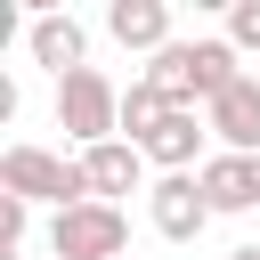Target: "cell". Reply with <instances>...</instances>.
<instances>
[{"mask_svg":"<svg viewBox=\"0 0 260 260\" xmlns=\"http://www.w3.org/2000/svg\"><path fill=\"white\" fill-rule=\"evenodd\" d=\"M252 187H260V154H252Z\"/></svg>","mask_w":260,"mask_h":260,"instance_id":"cell-16","label":"cell"},{"mask_svg":"<svg viewBox=\"0 0 260 260\" xmlns=\"http://www.w3.org/2000/svg\"><path fill=\"white\" fill-rule=\"evenodd\" d=\"M195 187H203L211 219H236V211H260V187H252V154H219V146H211V162L195 171Z\"/></svg>","mask_w":260,"mask_h":260,"instance_id":"cell-11","label":"cell"},{"mask_svg":"<svg viewBox=\"0 0 260 260\" xmlns=\"http://www.w3.org/2000/svg\"><path fill=\"white\" fill-rule=\"evenodd\" d=\"M49 252L57 260H130V211L122 203H73L49 219Z\"/></svg>","mask_w":260,"mask_h":260,"instance_id":"cell-4","label":"cell"},{"mask_svg":"<svg viewBox=\"0 0 260 260\" xmlns=\"http://www.w3.org/2000/svg\"><path fill=\"white\" fill-rule=\"evenodd\" d=\"M24 49H32V65H49V73L65 81V73L89 65V24H81L73 8H41V16L24 24Z\"/></svg>","mask_w":260,"mask_h":260,"instance_id":"cell-6","label":"cell"},{"mask_svg":"<svg viewBox=\"0 0 260 260\" xmlns=\"http://www.w3.org/2000/svg\"><path fill=\"white\" fill-rule=\"evenodd\" d=\"M81 171H89V195H98V203H122V195H146V187H154V179H146L154 162H146L130 138H106V146H89V154H81Z\"/></svg>","mask_w":260,"mask_h":260,"instance_id":"cell-9","label":"cell"},{"mask_svg":"<svg viewBox=\"0 0 260 260\" xmlns=\"http://www.w3.org/2000/svg\"><path fill=\"white\" fill-rule=\"evenodd\" d=\"M203 146H211V122H203L195 106H179V114H162V130H154L138 154L154 162V179H179V171H203V162H211Z\"/></svg>","mask_w":260,"mask_h":260,"instance_id":"cell-7","label":"cell"},{"mask_svg":"<svg viewBox=\"0 0 260 260\" xmlns=\"http://www.w3.org/2000/svg\"><path fill=\"white\" fill-rule=\"evenodd\" d=\"M24 236H32V203H16V195H0V252L16 260V252H24Z\"/></svg>","mask_w":260,"mask_h":260,"instance_id":"cell-14","label":"cell"},{"mask_svg":"<svg viewBox=\"0 0 260 260\" xmlns=\"http://www.w3.org/2000/svg\"><path fill=\"white\" fill-rule=\"evenodd\" d=\"M106 32L130 49V57H162L179 32H171V8L162 0H106Z\"/></svg>","mask_w":260,"mask_h":260,"instance_id":"cell-10","label":"cell"},{"mask_svg":"<svg viewBox=\"0 0 260 260\" xmlns=\"http://www.w3.org/2000/svg\"><path fill=\"white\" fill-rule=\"evenodd\" d=\"M57 130H65V146H73V154H89V146L122 138V89H114L98 65L65 73V81H57Z\"/></svg>","mask_w":260,"mask_h":260,"instance_id":"cell-3","label":"cell"},{"mask_svg":"<svg viewBox=\"0 0 260 260\" xmlns=\"http://www.w3.org/2000/svg\"><path fill=\"white\" fill-rule=\"evenodd\" d=\"M203 122H211L219 154H260V73H244L236 89H219L203 106Z\"/></svg>","mask_w":260,"mask_h":260,"instance_id":"cell-8","label":"cell"},{"mask_svg":"<svg viewBox=\"0 0 260 260\" xmlns=\"http://www.w3.org/2000/svg\"><path fill=\"white\" fill-rule=\"evenodd\" d=\"M0 195H16V203H32V211H73V203H98L89 195V171H81V154H57V146H32V138H16V146H0Z\"/></svg>","mask_w":260,"mask_h":260,"instance_id":"cell-2","label":"cell"},{"mask_svg":"<svg viewBox=\"0 0 260 260\" xmlns=\"http://www.w3.org/2000/svg\"><path fill=\"white\" fill-rule=\"evenodd\" d=\"M244 73H252V65L228 49V32H195V41H171L162 57H146V81H154L171 106H195V114H203L219 89H236Z\"/></svg>","mask_w":260,"mask_h":260,"instance_id":"cell-1","label":"cell"},{"mask_svg":"<svg viewBox=\"0 0 260 260\" xmlns=\"http://www.w3.org/2000/svg\"><path fill=\"white\" fill-rule=\"evenodd\" d=\"M162 114H179V106H171V98H162V89L138 73V81L122 89V138H130V146H146V138L162 130Z\"/></svg>","mask_w":260,"mask_h":260,"instance_id":"cell-12","label":"cell"},{"mask_svg":"<svg viewBox=\"0 0 260 260\" xmlns=\"http://www.w3.org/2000/svg\"><path fill=\"white\" fill-rule=\"evenodd\" d=\"M228 260H260V244H244V252H228Z\"/></svg>","mask_w":260,"mask_h":260,"instance_id":"cell-15","label":"cell"},{"mask_svg":"<svg viewBox=\"0 0 260 260\" xmlns=\"http://www.w3.org/2000/svg\"><path fill=\"white\" fill-rule=\"evenodd\" d=\"M252 73H260V65H252Z\"/></svg>","mask_w":260,"mask_h":260,"instance_id":"cell-17","label":"cell"},{"mask_svg":"<svg viewBox=\"0 0 260 260\" xmlns=\"http://www.w3.org/2000/svg\"><path fill=\"white\" fill-rule=\"evenodd\" d=\"M146 219H154V236H162V244H195V236L211 228V203H203L195 171H179V179H154V187H146Z\"/></svg>","mask_w":260,"mask_h":260,"instance_id":"cell-5","label":"cell"},{"mask_svg":"<svg viewBox=\"0 0 260 260\" xmlns=\"http://www.w3.org/2000/svg\"><path fill=\"white\" fill-rule=\"evenodd\" d=\"M228 49L260 57V0H228Z\"/></svg>","mask_w":260,"mask_h":260,"instance_id":"cell-13","label":"cell"}]
</instances>
